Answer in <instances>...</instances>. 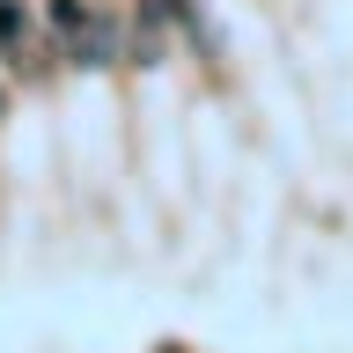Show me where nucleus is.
<instances>
[{
	"label": "nucleus",
	"mask_w": 353,
	"mask_h": 353,
	"mask_svg": "<svg viewBox=\"0 0 353 353\" xmlns=\"http://www.w3.org/2000/svg\"><path fill=\"white\" fill-rule=\"evenodd\" d=\"M52 22L66 30V44H74V59H88V66H103L110 52H118V22H110V15H88V8L59 0V8H52Z\"/></svg>",
	"instance_id": "1"
},
{
	"label": "nucleus",
	"mask_w": 353,
	"mask_h": 353,
	"mask_svg": "<svg viewBox=\"0 0 353 353\" xmlns=\"http://www.w3.org/2000/svg\"><path fill=\"white\" fill-rule=\"evenodd\" d=\"M0 110H8V88H0Z\"/></svg>",
	"instance_id": "2"
}]
</instances>
